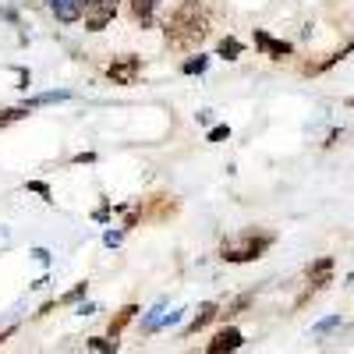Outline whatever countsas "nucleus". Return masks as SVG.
Here are the masks:
<instances>
[{
  "mask_svg": "<svg viewBox=\"0 0 354 354\" xmlns=\"http://www.w3.org/2000/svg\"><path fill=\"white\" fill-rule=\"evenodd\" d=\"M163 32H167L170 46L192 50V46H198L205 36H209V11H205L202 0H185V4L167 18Z\"/></svg>",
  "mask_w": 354,
  "mask_h": 354,
  "instance_id": "f257e3e1",
  "label": "nucleus"
},
{
  "mask_svg": "<svg viewBox=\"0 0 354 354\" xmlns=\"http://www.w3.org/2000/svg\"><path fill=\"white\" fill-rule=\"evenodd\" d=\"M270 234H238V238H227L223 245H220V259L223 262H252V259H259L266 248H270Z\"/></svg>",
  "mask_w": 354,
  "mask_h": 354,
  "instance_id": "f03ea898",
  "label": "nucleus"
},
{
  "mask_svg": "<svg viewBox=\"0 0 354 354\" xmlns=\"http://www.w3.org/2000/svg\"><path fill=\"white\" fill-rule=\"evenodd\" d=\"M85 28L88 32H103L117 15V0H85Z\"/></svg>",
  "mask_w": 354,
  "mask_h": 354,
  "instance_id": "7ed1b4c3",
  "label": "nucleus"
},
{
  "mask_svg": "<svg viewBox=\"0 0 354 354\" xmlns=\"http://www.w3.org/2000/svg\"><path fill=\"white\" fill-rule=\"evenodd\" d=\"M255 46L270 57V61H283V57H290V43L273 39L270 32H262V28H255Z\"/></svg>",
  "mask_w": 354,
  "mask_h": 354,
  "instance_id": "20e7f679",
  "label": "nucleus"
},
{
  "mask_svg": "<svg viewBox=\"0 0 354 354\" xmlns=\"http://www.w3.org/2000/svg\"><path fill=\"white\" fill-rule=\"evenodd\" d=\"M138 68H142L138 57H121V61H113V64L106 68V75H110L117 85H131L135 75H138Z\"/></svg>",
  "mask_w": 354,
  "mask_h": 354,
  "instance_id": "39448f33",
  "label": "nucleus"
},
{
  "mask_svg": "<svg viewBox=\"0 0 354 354\" xmlns=\"http://www.w3.org/2000/svg\"><path fill=\"white\" fill-rule=\"evenodd\" d=\"M241 347V330H220L209 344H205V354H223V351H238Z\"/></svg>",
  "mask_w": 354,
  "mask_h": 354,
  "instance_id": "423d86ee",
  "label": "nucleus"
},
{
  "mask_svg": "<svg viewBox=\"0 0 354 354\" xmlns=\"http://www.w3.org/2000/svg\"><path fill=\"white\" fill-rule=\"evenodd\" d=\"M85 11V0H53V15L61 21H78Z\"/></svg>",
  "mask_w": 354,
  "mask_h": 354,
  "instance_id": "0eeeda50",
  "label": "nucleus"
},
{
  "mask_svg": "<svg viewBox=\"0 0 354 354\" xmlns=\"http://www.w3.org/2000/svg\"><path fill=\"white\" fill-rule=\"evenodd\" d=\"M156 4H160V0H131V15H135L142 25H149V21H153Z\"/></svg>",
  "mask_w": 354,
  "mask_h": 354,
  "instance_id": "6e6552de",
  "label": "nucleus"
},
{
  "mask_svg": "<svg viewBox=\"0 0 354 354\" xmlns=\"http://www.w3.org/2000/svg\"><path fill=\"white\" fill-rule=\"evenodd\" d=\"M216 315H220V312H216V305H202V308H198V315L192 319V326H188V333H198V330L205 326V322H213Z\"/></svg>",
  "mask_w": 354,
  "mask_h": 354,
  "instance_id": "1a4fd4ad",
  "label": "nucleus"
},
{
  "mask_svg": "<svg viewBox=\"0 0 354 354\" xmlns=\"http://www.w3.org/2000/svg\"><path fill=\"white\" fill-rule=\"evenodd\" d=\"M135 312H138L135 305H128V308H121V312H117V319L110 322V337H117V333H121V330L128 326V322L135 319Z\"/></svg>",
  "mask_w": 354,
  "mask_h": 354,
  "instance_id": "9d476101",
  "label": "nucleus"
},
{
  "mask_svg": "<svg viewBox=\"0 0 354 354\" xmlns=\"http://www.w3.org/2000/svg\"><path fill=\"white\" fill-rule=\"evenodd\" d=\"M238 53H241V43L238 39H223L220 43V57H227V61H238Z\"/></svg>",
  "mask_w": 354,
  "mask_h": 354,
  "instance_id": "9b49d317",
  "label": "nucleus"
},
{
  "mask_svg": "<svg viewBox=\"0 0 354 354\" xmlns=\"http://www.w3.org/2000/svg\"><path fill=\"white\" fill-rule=\"evenodd\" d=\"M21 117H28V106H15V110H8L4 117H0V128H8V124L21 121Z\"/></svg>",
  "mask_w": 354,
  "mask_h": 354,
  "instance_id": "f8f14e48",
  "label": "nucleus"
},
{
  "mask_svg": "<svg viewBox=\"0 0 354 354\" xmlns=\"http://www.w3.org/2000/svg\"><path fill=\"white\" fill-rule=\"evenodd\" d=\"M88 351H117V340H88Z\"/></svg>",
  "mask_w": 354,
  "mask_h": 354,
  "instance_id": "ddd939ff",
  "label": "nucleus"
},
{
  "mask_svg": "<svg viewBox=\"0 0 354 354\" xmlns=\"http://www.w3.org/2000/svg\"><path fill=\"white\" fill-rule=\"evenodd\" d=\"M227 135H230V128H227V124H220V128H213V131H209V142H223Z\"/></svg>",
  "mask_w": 354,
  "mask_h": 354,
  "instance_id": "4468645a",
  "label": "nucleus"
},
{
  "mask_svg": "<svg viewBox=\"0 0 354 354\" xmlns=\"http://www.w3.org/2000/svg\"><path fill=\"white\" fill-rule=\"evenodd\" d=\"M185 71H188V75H195V71H205V57H198V61H188V64H185Z\"/></svg>",
  "mask_w": 354,
  "mask_h": 354,
  "instance_id": "2eb2a0df",
  "label": "nucleus"
},
{
  "mask_svg": "<svg viewBox=\"0 0 354 354\" xmlns=\"http://www.w3.org/2000/svg\"><path fill=\"white\" fill-rule=\"evenodd\" d=\"M82 294H85V283H78V287H75L71 294H64V298H61V301H64V305H68V301H78V298H82Z\"/></svg>",
  "mask_w": 354,
  "mask_h": 354,
  "instance_id": "dca6fc26",
  "label": "nucleus"
},
{
  "mask_svg": "<svg viewBox=\"0 0 354 354\" xmlns=\"http://www.w3.org/2000/svg\"><path fill=\"white\" fill-rule=\"evenodd\" d=\"M28 188H32L36 195H43V198H50V188H46V185H39V181H32V185H28Z\"/></svg>",
  "mask_w": 354,
  "mask_h": 354,
  "instance_id": "f3484780",
  "label": "nucleus"
},
{
  "mask_svg": "<svg viewBox=\"0 0 354 354\" xmlns=\"http://www.w3.org/2000/svg\"><path fill=\"white\" fill-rule=\"evenodd\" d=\"M11 333H15V330H4V333H0V344H4V340H8Z\"/></svg>",
  "mask_w": 354,
  "mask_h": 354,
  "instance_id": "a211bd4d",
  "label": "nucleus"
}]
</instances>
